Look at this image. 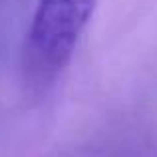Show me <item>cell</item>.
Returning <instances> with one entry per match:
<instances>
[{
	"label": "cell",
	"mask_w": 157,
	"mask_h": 157,
	"mask_svg": "<svg viewBox=\"0 0 157 157\" xmlns=\"http://www.w3.org/2000/svg\"><path fill=\"white\" fill-rule=\"evenodd\" d=\"M100 0H38L22 46L24 92L42 98L66 72Z\"/></svg>",
	"instance_id": "1"
}]
</instances>
